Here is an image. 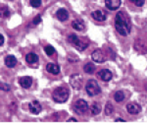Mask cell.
<instances>
[{"instance_id": "30", "label": "cell", "mask_w": 147, "mask_h": 123, "mask_svg": "<svg viewBox=\"0 0 147 123\" xmlns=\"http://www.w3.org/2000/svg\"><path fill=\"white\" fill-rule=\"evenodd\" d=\"M116 122H125V120L122 119V118H117V119L115 120Z\"/></svg>"}, {"instance_id": "25", "label": "cell", "mask_w": 147, "mask_h": 123, "mask_svg": "<svg viewBox=\"0 0 147 123\" xmlns=\"http://www.w3.org/2000/svg\"><path fill=\"white\" fill-rule=\"evenodd\" d=\"M30 3L32 7L37 8V7H39L41 5V0H30Z\"/></svg>"}, {"instance_id": "24", "label": "cell", "mask_w": 147, "mask_h": 123, "mask_svg": "<svg viewBox=\"0 0 147 123\" xmlns=\"http://www.w3.org/2000/svg\"><path fill=\"white\" fill-rule=\"evenodd\" d=\"M44 50H45V53L47 54V55H49V56L53 55L54 52H55V48H54L53 46H46L45 48H44Z\"/></svg>"}, {"instance_id": "15", "label": "cell", "mask_w": 147, "mask_h": 123, "mask_svg": "<svg viewBox=\"0 0 147 123\" xmlns=\"http://www.w3.org/2000/svg\"><path fill=\"white\" fill-rule=\"evenodd\" d=\"M4 62H5V65L7 67L13 68V67H15L16 64H17V59H16V57L14 55H7L5 57Z\"/></svg>"}, {"instance_id": "26", "label": "cell", "mask_w": 147, "mask_h": 123, "mask_svg": "<svg viewBox=\"0 0 147 123\" xmlns=\"http://www.w3.org/2000/svg\"><path fill=\"white\" fill-rule=\"evenodd\" d=\"M130 1H131L136 6L141 7V6L144 5V2H145V0H130Z\"/></svg>"}, {"instance_id": "11", "label": "cell", "mask_w": 147, "mask_h": 123, "mask_svg": "<svg viewBox=\"0 0 147 123\" xmlns=\"http://www.w3.org/2000/svg\"><path fill=\"white\" fill-rule=\"evenodd\" d=\"M105 5L109 10H118L121 6V0H105Z\"/></svg>"}, {"instance_id": "13", "label": "cell", "mask_w": 147, "mask_h": 123, "mask_svg": "<svg viewBox=\"0 0 147 123\" xmlns=\"http://www.w3.org/2000/svg\"><path fill=\"white\" fill-rule=\"evenodd\" d=\"M19 83H20L21 87L24 89H28L32 84V79L28 76H25L22 77L20 80H19Z\"/></svg>"}, {"instance_id": "22", "label": "cell", "mask_w": 147, "mask_h": 123, "mask_svg": "<svg viewBox=\"0 0 147 123\" xmlns=\"http://www.w3.org/2000/svg\"><path fill=\"white\" fill-rule=\"evenodd\" d=\"M10 16V11L7 7H1L0 8V17L1 18H8Z\"/></svg>"}, {"instance_id": "1", "label": "cell", "mask_w": 147, "mask_h": 123, "mask_svg": "<svg viewBox=\"0 0 147 123\" xmlns=\"http://www.w3.org/2000/svg\"><path fill=\"white\" fill-rule=\"evenodd\" d=\"M115 28L121 35L127 37L129 34L131 30V23L127 13L123 11L118 12L115 19Z\"/></svg>"}, {"instance_id": "12", "label": "cell", "mask_w": 147, "mask_h": 123, "mask_svg": "<svg viewBox=\"0 0 147 123\" xmlns=\"http://www.w3.org/2000/svg\"><path fill=\"white\" fill-rule=\"evenodd\" d=\"M42 107H41V105L36 101H34L30 103V110L32 113L34 114H38V113L41 111Z\"/></svg>"}, {"instance_id": "8", "label": "cell", "mask_w": 147, "mask_h": 123, "mask_svg": "<svg viewBox=\"0 0 147 123\" xmlns=\"http://www.w3.org/2000/svg\"><path fill=\"white\" fill-rule=\"evenodd\" d=\"M127 110L129 114H138L141 111V106L136 103H129L127 105Z\"/></svg>"}, {"instance_id": "18", "label": "cell", "mask_w": 147, "mask_h": 123, "mask_svg": "<svg viewBox=\"0 0 147 123\" xmlns=\"http://www.w3.org/2000/svg\"><path fill=\"white\" fill-rule=\"evenodd\" d=\"M26 60H27V62L28 64H34V63H36L37 61H38V56L32 52L28 53L27 55H26Z\"/></svg>"}, {"instance_id": "9", "label": "cell", "mask_w": 147, "mask_h": 123, "mask_svg": "<svg viewBox=\"0 0 147 123\" xmlns=\"http://www.w3.org/2000/svg\"><path fill=\"white\" fill-rule=\"evenodd\" d=\"M91 17L94 19L97 22H103V21L106 20L107 18V15L104 11H101V10H96V11H93L91 13Z\"/></svg>"}, {"instance_id": "14", "label": "cell", "mask_w": 147, "mask_h": 123, "mask_svg": "<svg viewBox=\"0 0 147 123\" xmlns=\"http://www.w3.org/2000/svg\"><path fill=\"white\" fill-rule=\"evenodd\" d=\"M72 27H73V29H75L76 31L82 32V31L84 30L85 25H84V23L82 20H80V19H77V20H74L72 22Z\"/></svg>"}, {"instance_id": "20", "label": "cell", "mask_w": 147, "mask_h": 123, "mask_svg": "<svg viewBox=\"0 0 147 123\" xmlns=\"http://www.w3.org/2000/svg\"><path fill=\"white\" fill-rule=\"evenodd\" d=\"M84 71L86 74H93L94 71H95V66H94V64H92V63H87V64L84 65Z\"/></svg>"}, {"instance_id": "17", "label": "cell", "mask_w": 147, "mask_h": 123, "mask_svg": "<svg viewBox=\"0 0 147 123\" xmlns=\"http://www.w3.org/2000/svg\"><path fill=\"white\" fill-rule=\"evenodd\" d=\"M56 16H57V18H58L59 20L63 22V21H66L69 18V13H68V11L66 10V9H59V10L57 11V13H56Z\"/></svg>"}, {"instance_id": "28", "label": "cell", "mask_w": 147, "mask_h": 123, "mask_svg": "<svg viewBox=\"0 0 147 123\" xmlns=\"http://www.w3.org/2000/svg\"><path fill=\"white\" fill-rule=\"evenodd\" d=\"M40 22H41V16L40 15L35 16L34 19L32 20V24H34V25H38Z\"/></svg>"}, {"instance_id": "4", "label": "cell", "mask_w": 147, "mask_h": 123, "mask_svg": "<svg viewBox=\"0 0 147 123\" xmlns=\"http://www.w3.org/2000/svg\"><path fill=\"white\" fill-rule=\"evenodd\" d=\"M85 91H86V93L88 94L89 96H96V94H100L101 89H100V87H99L98 83H97L95 80H89V81L86 83Z\"/></svg>"}, {"instance_id": "19", "label": "cell", "mask_w": 147, "mask_h": 123, "mask_svg": "<svg viewBox=\"0 0 147 123\" xmlns=\"http://www.w3.org/2000/svg\"><path fill=\"white\" fill-rule=\"evenodd\" d=\"M90 110H91L92 115H97L98 113H100V111H101V106H100V105H99L98 103H92V105H91Z\"/></svg>"}, {"instance_id": "7", "label": "cell", "mask_w": 147, "mask_h": 123, "mask_svg": "<svg viewBox=\"0 0 147 123\" xmlns=\"http://www.w3.org/2000/svg\"><path fill=\"white\" fill-rule=\"evenodd\" d=\"M91 58L93 61H95L97 63H102L106 60V56L104 54L103 51L101 49H96L91 53Z\"/></svg>"}, {"instance_id": "31", "label": "cell", "mask_w": 147, "mask_h": 123, "mask_svg": "<svg viewBox=\"0 0 147 123\" xmlns=\"http://www.w3.org/2000/svg\"><path fill=\"white\" fill-rule=\"evenodd\" d=\"M67 122H77V119H76V118H70Z\"/></svg>"}, {"instance_id": "3", "label": "cell", "mask_w": 147, "mask_h": 123, "mask_svg": "<svg viewBox=\"0 0 147 123\" xmlns=\"http://www.w3.org/2000/svg\"><path fill=\"white\" fill-rule=\"evenodd\" d=\"M68 41L70 42V43L72 44L73 46H75L76 48L78 49V50H80V51L84 50V49L86 48L87 46H88V43H87V42H84V41H80V39L75 34L69 35Z\"/></svg>"}, {"instance_id": "29", "label": "cell", "mask_w": 147, "mask_h": 123, "mask_svg": "<svg viewBox=\"0 0 147 123\" xmlns=\"http://www.w3.org/2000/svg\"><path fill=\"white\" fill-rule=\"evenodd\" d=\"M3 43H4V37L0 34V46H3Z\"/></svg>"}, {"instance_id": "21", "label": "cell", "mask_w": 147, "mask_h": 123, "mask_svg": "<svg viewBox=\"0 0 147 123\" xmlns=\"http://www.w3.org/2000/svg\"><path fill=\"white\" fill-rule=\"evenodd\" d=\"M114 99H115V101H117V103H121V101H124V99H125V94L123 93L122 91L116 92L115 96H114Z\"/></svg>"}, {"instance_id": "23", "label": "cell", "mask_w": 147, "mask_h": 123, "mask_svg": "<svg viewBox=\"0 0 147 123\" xmlns=\"http://www.w3.org/2000/svg\"><path fill=\"white\" fill-rule=\"evenodd\" d=\"M114 111V106L111 103H107L105 105V114L106 115H111Z\"/></svg>"}, {"instance_id": "10", "label": "cell", "mask_w": 147, "mask_h": 123, "mask_svg": "<svg viewBox=\"0 0 147 123\" xmlns=\"http://www.w3.org/2000/svg\"><path fill=\"white\" fill-rule=\"evenodd\" d=\"M98 77L100 78L102 81L108 82V81H110V80L112 79L113 74H112V72H111L110 70H108V69H103V70L99 71Z\"/></svg>"}, {"instance_id": "6", "label": "cell", "mask_w": 147, "mask_h": 123, "mask_svg": "<svg viewBox=\"0 0 147 123\" xmlns=\"http://www.w3.org/2000/svg\"><path fill=\"white\" fill-rule=\"evenodd\" d=\"M70 83L75 90H80L82 86V77L79 74H74L70 78Z\"/></svg>"}, {"instance_id": "16", "label": "cell", "mask_w": 147, "mask_h": 123, "mask_svg": "<svg viewBox=\"0 0 147 123\" xmlns=\"http://www.w3.org/2000/svg\"><path fill=\"white\" fill-rule=\"evenodd\" d=\"M46 70H47V72L51 73V74L57 75L60 72V67L57 64H55V63H48V64L46 65Z\"/></svg>"}, {"instance_id": "2", "label": "cell", "mask_w": 147, "mask_h": 123, "mask_svg": "<svg viewBox=\"0 0 147 123\" xmlns=\"http://www.w3.org/2000/svg\"><path fill=\"white\" fill-rule=\"evenodd\" d=\"M69 94H70V92H69L67 88L59 87V88L54 90L53 94H52V98H53L54 101H56V103H63L68 101Z\"/></svg>"}, {"instance_id": "32", "label": "cell", "mask_w": 147, "mask_h": 123, "mask_svg": "<svg viewBox=\"0 0 147 123\" xmlns=\"http://www.w3.org/2000/svg\"><path fill=\"white\" fill-rule=\"evenodd\" d=\"M11 1H12V0H11Z\"/></svg>"}, {"instance_id": "27", "label": "cell", "mask_w": 147, "mask_h": 123, "mask_svg": "<svg viewBox=\"0 0 147 123\" xmlns=\"http://www.w3.org/2000/svg\"><path fill=\"white\" fill-rule=\"evenodd\" d=\"M0 90L2 91H10V86L8 84H5V83H2L0 82Z\"/></svg>"}, {"instance_id": "5", "label": "cell", "mask_w": 147, "mask_h": 123, "mask_svg": "<svg viewBox=\"0 0 147 123\" xmlns=\"http://www.w3.org/2000/svg\"><path fill=\"white\" fill-rule=\"evenodd\" d=\"M87 109H88V105H87V103L84 100L77 101L75 103V105H74V110L78 114H84V113L87 111Z\"/></svg>"}]
</instances>
